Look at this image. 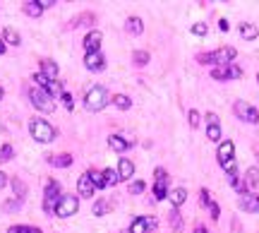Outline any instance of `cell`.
I'll return each instance as SVG.
<instances>
[{
  "mask_svg": "<svg viewBox=\"0 0 259 233\" xmlns=\"http://www.w3.org/2000/svg\"><path fill=\"white\" fill-rule=\"evenodd\" d=\"M125 29H128L130 34L139 36L142 32H144V22H142V17H128V22H125Z\"/></svg>",
  "mask_w": 259,
  "mask_h": 233,
  "instance_id": "cell-25",
  "label": "cell"
},
{
  "mask_svg": "<svg viewBox=\"0 0 259 233\" xmlns=\"http://www.w3.org/2000/svg\"><path fill=\"white\" fill-rule=\"evenodd\" d=\"M60 183L56 178H48L46 183V193H43V212L46 214H53V209H56V202L60 199Z\"/></svg>",
  "mask_w": 259,
  "mask_h": 233,
  "instance_id": "cell-7",
  "label": "cell"
},
{
  "mask_svg": "<svg viewBox=\"0 0 259 233\" xmlns=\"http://www.w3.org/2000/svg\"><path fill=\"white\" fill-rule=\"evenodd\" d=\"M108 147H111L113 152H120V154H123V152L132 149V142H128L123 135H111V137H108Z\"/></svg>",
  "mask_w": 259,
  "mask_h": 233,
  "instance_id": "cell-20",
  "label": "cell"
},
{
  "mask_svg": "<svg viewBox=\"0 0 259 233\" xmlns=\"http://www.w3.org/2000/svg\"><path fill=\"white\" fill-rule=\"evenodd\" d=\"M113 104H115V108H120V111H130L132 108V99H130L128 94H115L113 96Z\"/></svg>",
  "mask_w": 259,
  "mask_h": 233,
  "instance_id": "cell-28",
  "label": "cell"
},
{
  "mask_svg": "<svg viewBox=\"0 0 259 233\" xmlns=\"http://www.w3.org/2000/svg\"><path fill=\"white\" fill-rule=\"evenodd\" d=\"M101 173H103V185H106V188H111V185H115V183L120 180L115 168H106V171H101Z\"/></svg>",
  "mask_w": 259,
  "mask_h": 233,
  "instance_id": "cell-31",
  "label": "cell"
},
{
  "mask_svg": "<svg viewBox=\"0 0 259 233\" xmlns=\"http://www.w3.org/2000/svg\"><path fill=\"white\" fill-rule=\"evenodd\" d=\"M154 178L156 180H168V173L163 168H154Z\"/></svg>",
  "mask_w": 259,
  "mask_h": 233,
  "instance_id": "cell-45",
  "label": "cell"
},
{
  "mask_svg": "<svg viewBox=\"0 0 259 233\" xmlns=\"http://www.w3.org/2000/svg\"><path fill=\"white\" fill-rule=\"evenodd\" d=\"M15 156V147L10 142H5L2 147H0V163H5V161H10Z\"/></svg>",
  "mask_w": 259,
  "mask_h": 233,
  "instance_id": "cell-32",
  "label": "cell"
},
{
  "mask_svg": "<svg viewBox=\"0 0 259 233\" xmlns=\"http://www.w3.org/2000/svg\"><path fill=\"white\" fill-rule=\"evenodd\" d=\"M168 199L173 204V209H180L187 199V190L185 188H175V190H168Z\"/></svg>",
  "mask_w": 259,
  "mask_h": 233,
  "instance_id": "cell-19",
  "label": "cell"
},
{
  "mask_svg": "<svg viewBox=\"0 0 259 233\" xmlns=\"http://www.w3.org/2000/svg\"><path fill=\"white\" fill-rule=\"evenodd\" d=\"M144 190H147L144 180H132V183H130V193H132V195H142Z\"/></svg>",
  "mask_w": 259,
  "mask_h": 233,
  "instance_id": "cell-37",
  "label": "cell"
},
{
  "mask_svg": "<svg viewBox=\"0 0 259 233\" xmlns=\"http://www.w3.org/2000/svg\"><path fill=\"white\" fill-rule=\"evenodd\" d=\"M2 96H5V89H2V87H0V99H2Z\"/></svg>",
  "mask_w": 259,
  "mask_h": 233,
  "instance_id": "cell-50",
  "label": "cell"
},
{
  "mask_svg": "<svg viewBox=\"0 0 259 233\" xmlns=\"http://www.w3.org/2000/svg\"><path fill=\"white\" fill-rule=\"evenodd\" d=\"M132 63H134L137 68L149 65V53H147V51H134V53H132Z\"/></svg>",
  "mask_w": 259,
  "mask_h": 233,
  "instance_id": "cell-33",
  "label": "cell"
},
{
  "mask_svg": "<svg viewBox=\"0 0 259 233\" xmlns=\"http://www.w3.org/2000/svg\"><path fill=\"white\" fill-rule=\"evenodd\" d=\"M82 22H89V24H94L96 19H94V15H92V12H84V15H79L77 19H72V22H70V27H79Z\"/></svg>",
  "mask_w": 259,
  "mask_h": 233,
  "instance_id": "cell-38",
  "label": "cell"
},
{
  "mask_svg": "<svg viewBox=\"0 0 259 233\" xmlns=\"http://www.w3.org/2000/svg\"><path fill=\"white\" fill-rule=\"evenodd\" d=\"M168 199V180H154V202Z\"/></svg>",
  "mask_w": 259,
  "mask_h": 233,
  "instance_id": "cell-26",
  "label": "cell"
},
{
  "mask_svg": "<svg viewBox=\"0 0 259 233\" xmlns=\"http://www.w3.org/2000/svg\"><path fill=\"white\" fill-rule=\"evenodd\" d=\"M22 10H24V15L27 17H41L43 15V7H41V0H32V2H24L22 5Z\"/></svg>",
  "mask_w": 259,
  "mask_h": 233,
  "instance_id": "cell-22",
  "label": "cell"
},
{
  "mask_svg": "<svg viewBox=\"0 0 259 233\" xmlns=\"http://www.w3.org/2000/svg\"><path fill=\"white\" fill-rule=\"evenodd\" d=\"M168 224H170L173 231H180V229H183V216H180L178 209H170V214H168Z\"/></svg>",
  "mask_w": 259,
  "mask_h": 233,
  "instance_id": "cell-29",
  "label": "cell"
},
{
  "mask_svg": "<svg viewBox=\"0 0 259 233\" xmlns=\"http://www.w3.org/2000/svg\"><path fill=\"white\" fill-rule=\"evenodd\" d=\"M51 163L58 168H67V166H72V156L70 154H58V156H51Z\"/></svg>",
  "mask_w": 259,
  "mask_h": 233,
  "instance_id": "cell-30",
  "label": "cell"
},
{
  "mask_svg": "<svg viewBox=\"0 0 259 233\" xmlns=\"http://www.w3.org/2000/svg\"><path fill=\"white\" fill-rule=\"evenodd\" d=\"M216 156H219V163H221V168L228 173V176L235 173V142H230V140L221 142L219 144Z\"/></svg>",
  "mask_w": 259,
  "mask_h": 233,
  "instance_id": "cell-3",
  "label": "cell"
},
{
  "mask_svg": "<svg viewBox=\"0 0 259 233\" xmlns=\"http://www.w3.org/2000/svg\"><path fill=\"white\" fill-rule=\"evenodd\" d=\"M199 199H202V207H209V204H211V199H209V190H206V188L199 190Z\"/></svg>",
  "mask_w": 259,
  "mask_h": 233,
  "instance_id": "cell-43",
  "label": "cell"
},
{
  "mask_svg": "<svg viewBox=\"0 0 259 233\" xmlns=\"http://www.w3.org/2000/svg\"><path fill=\"white\" fill-rule=\"evenodd\" d=\"M19 207H22V202H19V199H12V202H5V204H2V209H5V212H15V209H19Z\"/></svg>",
  "mask_w": 259,
  "mask_h": 233,
  "instance_id": "cell-42",
  "label": "cell"
},
{
  "mask_svg": "<svg viewBox=\"0 0 259 233\" xmlns=\"http://www.w3.org/2000/svg\"><path fill=\"white\" fill-rule=\"evenodd\" d=\"M238 204H240L242 212H250V214H259V195H252V193H247V195H240Z\"/></svg>",
  "mask_w": 259,
  "mask_h": 233,
  "instance_id": "cell-15",
  "label": "cell"
},
{
  "mask_svg": "<svg viewBox=\"0 0 259 233\" xmlns=\"http://www.w3.org/2000/svg\"><path fill=\"white\" fill-rule=\"evenodd\" d=\"M206 137L211 140V142H221V120H219V116L216 113H206Z\"/></svg>",
  "mask_w": 259,
  "mask_h": 233,
  "instance_id": "cell-10",
  "label": "cell"
},
{
  "mask_svg": "<svg viewBox=\"0 0 259 233\" xmlns=\"http://www.w3.org/2000/svg\"><path fill=\"white\" fill-rule=\"evenodd\" d=\"M235 55H238V51H235L233 46H223V48L214 51V53H199L197 60H199V63H214L216 68H223V65H233Z\"/></svg>",
  "mask_w": 259,
  "mask_h": 233,
  "instance_id": "cell-2",
  "label": "cell"
},
{
  "mask_svg": "<svg viewBox=\"0 0 259 233\" xmlns=\"http://www.w3.org/2000/svg\"><path fill=\"white\" fill-rule=\"evenodd\" d=\"M5 51H7V46H5V43H2V41H0V55L5 53Z\"/></svg>",
  "mask_w": 259,
  "mask_h": 233,
  "instance_id": "cell-49",
  "label": "cell"
},
{
  "mask_svg": "<svg viewBox=\"0 0 259 233\" xmlns=\"http://www.w3.org/2000/svg\"><path fill=\"white\" fill-rule=\"evenodd\" d=\"M2 43H5V46H19L22 39H19V34L12 27H5V29H2Z\"/></svg>",
  "mask_w": 259,
  "mask_h": 233,
  "instance_id": "cell-24",
  "label": "cell"
},
{
  "mask_svg": "<svg viewBox=\"0 0 259 233\" xmlns=\"http://www.w3.org/2000/svg\"><path fill=\"white\" fill-rule=\"evenodd\" d=\"M187 123H190L192 130H197V127L202 125V116H199V111H194V108H192V111L187 113Z\"/></svg>",
  "mask_w": 259,
  "mask_h": 233,
  "instance_id": "cell-34",
  "label": "cell"
},
{
  "mask_svg": "<svg viewBox=\"0 0 259 233\" xmlns=\"http://www.w3.org/2000/svg\"><path fill=\"white\" fill-rule=\"evenodd\" d=\"M211 77L214 79H240L242 70L238 65H223V68H211Z\"/></svg>",
  "mask_w": 259,
  "mask_h": 233,
  "instance_id": "cell-11",
  "label": "cell"
},
{
  "mask_svg": "<svg viewBox=\"0 0 259 233\" xmlns=\"http://www.w3.org/2000/svg\"><path fill=\"white\" fill-rule=\"evenodd\" d=\"M219 29H221V32H228V29H230V27H228V19H219Z\"/></svg>",
  "mask_w": 259,
  "mask_h": 233,
  "instance_id": "cell-46",
  "label": "cell"
},
{
  "mask_svg": "<svg viewBox=\"0 0 259 233\" xmlns=\"http://www.w3.org/2000/svg\"><path fill=\"white\" fill-rule=\"evenodd\" d=\"M7 183H10V178H7V176H5V173H2V171H0V188H5V185H7Z\"/></svg>",
  "mask_w": 259,
  "mask_h": 233,
  "instance_id": "cell-47",
  "label": "cell"
},
{
  "mask_svg": "<svg viewBox=\"0 0 259 233\" xmlns=\"http://www.w3.org/2000/svg\"><path fill=\"white\" fill-rule=\"evenodd\" d=\"M240 36L245 39V41H255V39L259 36V27L250 24V22H242L240 24Z\"/></svg>",
  "mask_w": 259,
  "mask_h": 233,
  "instance_id": "cell-23",
  "label": "cell"
},
{
  "mask_svg": "<svg viewBox=\"0 0 259 233\" xmlns=\"http://www.w3.org/2000/svg\"><path fill=\"white\" fill-rule=\"evenodd\" d=\"M233 111H235V116L240 118L242 123H250V125H257L259 123V111L252 104H247V101H235Z\"/></svg>",
  "mask_w": 259,
  "mask_h": 233,
  "instance_id": "cell-8",
  "label": "cell"
},
{
  "mask_svg": "<svg viewBox=\"0 0 259 233\" xmlns=\"http://www.w3.org/2000/svg\"><path fill=\"white\" fill-rule=\"evenodd\" d=\"M94 193H96V188H94L92 176H89V171H87V173H82V176H79V180H77V195L87 199V197H92Z\"/></svg>",
  "mask_w": 259,
  "mask_h": 233,
  "instance_id": "cell-13",
  "label": "cell"
},
{
  "mask_svg": "<svg viewBox=\"0 0 259 233\" xmlns=\"http://www.w3.org/2000/svg\"><path fill=\"white\" fill-rule=\"evenodd\" d=\"M257 82H259V72H257Z\"/></svg>",
  "mask_w": 259,
  "mask_h": 233,
  "instance_id": "cell-51",
  "label": "cell"
},
{
  "mask_svg": "<svg viewBox=\"0 0 259 233\" xmlns=\"http://www.w3.org/2000/svg\"><path fill=\"white\" fill-rule=\"evenodd\" d=\"M29 135L38 144H51L56 140V127L51 125L48 120H43V118H32L29 120Z\"/></svg>",
  "mask_w": 259,
  "mask_h": 233,
  "instance_id": "cell-1",
  "label": "cell"
},
{
  "mask_svg": "<svg viewBox=\"0 0 259 233\" xmlns=\"http://www.w3.org/2000/svg\"><path fill=\"white\" fill-rule=\"evenodd\" d=\"M101 41H103V32H101V29H92L89 34L84 36V48H87V53L101 51Z\"/></svg>",
  "mask_w": 259,
  "mask_h": 233,
  "instance_id": "cell-14",
  "label": "cell"
},
{
  "mask_svg": "<svg viewBox=\"0 0 259 233\" xmlns=\"http://www.w3.org/2000/svg\"><path fill=\"white\" fill-rule=\"evenodd\" d=\"M134 176V161L128 159V156H123L120 161H118V178L120 180H130Z\"/></svg>",
  "mask_w": 259,
  "mask_h": 233,
  "instance_id": "cell-17",
  "label": "cell"
},
{
  "mask_svg": "<svg viewBox=\"0 0 259 233\" xmlns=\"http://www.w3.org/2000/svg\"><path fill=\"white\" fill-rule=\"evenodd\" d=\"M206 209H209V214H211V219H214V221H219V216H221V207H219L214 199H211V204H209Z\"/></svg>",
  "mask_w": 259,
  "mask_h": 233,
  "instance_id": "cell-39",
  "label": "cell"
},
{
  "mask_svg": "<svg viewBox=\"0 0 259 233\" xmlns=\"http://www.w3.org/2000/svg\"><path fill=\"white\" fill-rule=\"evenodd\" d=\"M106 104H108V91L103 89L101 84L87 89V94H84V106L89 108V111H103Z\"/></svg>",
  "mask_w": 259,
  "mask_h": 233,
  "instance_id": "cell-4",
  "label": "cell"
},
{
  "mask_svg": "<svg viewBox=\"0 0 259 233\" xmlns=\"http://www.w3.org/2000/svg\"><path fill=\"white\" fill-rule=\"evenodd\" d=\"M77 209H79V199H77V195H60V199L56 202L53 214H56L58 219H70L72 214H77Z\"/></svg>",
  "mask_w": 259,
  "mask_h": 233,
  "instance_id": "cell-6",
  "label": "cell"
},
{
  "mask_svg": "<svg viewBox=\"0 0 259 233\" xmlns=\"http://www.w3.org/2000/svg\"><path fill=\"white\" fill-rule=\"evenodd\" d=\"M84 68L89 72H103L106 70V58L101 51H96V53H87L84 55Z\"/></svg>",
  "mask_w": 259,
  "mask_h": 233,
  "instance_id": "cell-12",
  "label": "cell"
},
{
  "mask_svg": "<svg viewBox=\"0 0 259 233\" xmlns=\"http://www.w3.org/2000/svg\"><path fill=\"white\" fill-rule=\"evenodd\" d=\"M156 216H134L130 224L128 233H149L151 229H156Z\"/></svg>",
  "mask_w": 259,
  "mask_h": 233,
  "instance_id": "cell-9",
  "label": "cell"
},
{
  "mask_svg": "<svg viewBox=\"0 0 259 233\" xmlns=\"http://www.w3.org/2000/svg\"><path fill=\"white\" fill-rule=\"evenodd\" d=\"M111 209H113V199L111 197H98L96 202H94V207H92L94 216H106Z\"/></svg>",
  "mask_w": 259,
  "mask_h": 233,
  "instance_id": "cell-18",
  "label": "cell"
},
{
  "mask_svg": "<svg viewBox=\"0 0 259 233\" xmlns=\"http://www.w3.org/2000/svg\"><path fill=\"white\" fill-rule=\"evenodd\" d=\"M60 99H63V104H65L67 111H72V108H74V101H72V94H70V91H63V94H60Z\"/></svg>",
  "mask_w": 259,
  "mask_h": 233,
  "instance_id": "cell-41",
  "label": "cell"
},
{
  "mask_svg": "<svg viewBox=\"0 0 259 233\" xmlns=\"http://www.w3.org/2000/svg\"><path fill=\"white\" fill-rule=\"evenodd\" d=\"M230 229H233V233H245V229H242L240 219H230Z\"/></svg>",
  "mask_w": 259,
  "mask_h": 233,
  "instance_id": "cell-44",
  "label": "cell"
},
{
  "mask_svg": "<svg viewBox=\"0 0 259 233\" xmlns=\"http://www.w3.org/2000/svg\"><path fill=\"white\" fill-rule=\"evenodd\" d=\"M242 183H245V188H247V190H255V188H259V168H257V166H250V168L245 171V178H242Z\"/></svg>",
  "mask_w": 259,
  "mask_h": 233,
  "instance_id": "cell-21",
  "label": "cell"
},
{
  "mask_svg": "<svg viewBox=\"0 0 259 233\" xmlns=\"http://www.w3.org/2000/svg\"><path fill=\"white\" fill-rule=\"evenodd\" d=\"M10 185H12V190H15V195H17V199L22 202V199L27 197V183L19 178V176H15V178H10Z\"/></svg>",
  "mask_w": 259,
  "mask_h": 233,
  "instance_id": "cell-27",
  "label": "cell"
},
{
  "mask_svg": "<svg viewBox=\"0 0 259 233\" xmlns=\"http://www.w3.org/2000/svg\"><path fill=\"white\" fill-rule=\"evenodd\" d=\"M206 32H209V29H206V24H204V22L192 24V34H194V36H206Z\"/></svg>",
  "mask_w": 259,
  "mask_h": 233,
  "instance_id": "cell-40",
  "label": "cell"
},
{
  "mask_svg": "<svg viewBox=\"0 0 259 233\" xmlns=\"http://www.w3.org/2000/svg\"><path fill=\"white\" fill-rule=\"evenodd\" d=\"M41 75L48 79V82H56L58 79V72H60V68L56 65V60H51V58H46V60H41Z\"/></svg>",
  "mask_w": 259,
  "mask_h": 233,
  "instance_id": "cell-16",
  "label": "cell"
},
{
  "mask_svg": "<svg viewBox=\"0 0 259 233\" xmlns=\"http://www.w3.org/2000/svg\"><path fill=\"white\" fill-rule=\"evenodd\" d=\"M29 101H32V106L36 108V111H41V113H53V111H56L53 99L43 89H38V87H29Z\"/></svg>",
  "mask_w": 259,
  "mask_h": 233,
  "instance_id": "cell-5",
  "label": "cell"
},
{
  "mask_svg": "<svg viewBox=\"0 0 259 233\" xmlns=\"http://www.w3.org/2000/svg\"><path fill=\"white\" fill-rule=\"evenodd\" d=\"M89 176H92V183H94L96 190H103V188H106V185H103V173H101V171H89Z\"/></svg>",
  "mask_w": 259,
  "mask_h": 233,
  "instance_id": "cell-36",
  "label": "cell"
},
{
  "mask_svg": "<svg viewBox=\"0 0 259 233\" xmlns=\"http://www.w3.org/2000/svg\"><path fill=\"white\" fill-rule=\"evenodd\" d=\"M7 233H41L38 226H24V224H19V226H10Z\"/></svg>",
  "mask_w": 259,
  "mask_h": 233,
  "instance_id": "cell-35",
  "label": "cell"
},
{
  "mask_svg": "<svg viewBox=\"0 0 259 233\" xmlns=\"http://www.w3.org/2000/svg\"><path fill=\"white\" fill-rule=\"evenodd\" d=\"M194 233H209V231H206L204 226H197V229H194Z\"/></svg>",
  "mask_w": 259,
  "mask_h": 233,
  "instance_id": "cell-48",
  "label": "cell"
}]
</instances>
